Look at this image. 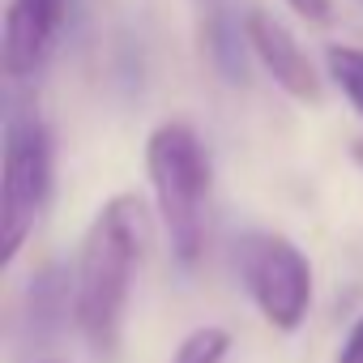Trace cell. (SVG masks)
I'll return each mask as SVG.
<instances>
[{
	"mask_svg": "<svg viewBox=\"0 0 363 363\" xmlns=\"http://www.w3.org/2000/svg\"><path fill=\"white\" fill-rule=\"evenodd\" d=\"M286 9L299 18V22H312V26H325L333 18V0H286Z\"/></svg>",
	"mask_w": 363,
	"mask_h": 363,
	"instance_id": "11",
	"label": "cell"
},
{
	"mask_svg": "<svg viewBox=\"0 0 363 363\" xmlns=\"http://www.w3.org/2000/svg\"><path fill=\"white\" fill-rule=\"evenodd\" d=\"M240 278H244L257 312L274 329L291 333V329H299L308 320L312 265L286 235H274V231L244 235V244H240Z\"/></svg>",
	"mask_w": 363,
	"mask_h": 363,
	"instance_id": "4",
	"label": "cell"
},
{
	"mask_svg": "<svg viewBox=\"0 0 363 363\" xmlns=\"http://www.w3.org/2000/svg\"><path fill=\"white\" fill-rule=\"evenodd\" d=\"M56 189V141L35 107H13L0 145V257L18 261Z\"/></svg>",
	"mask_w": 363,
	"mask_h": 363,
	"instance_id": "3",
	"label": "cell"
},
{
	"mask_svg": "<svg viewBox=\"0 0 363 363\" xmlns=\"http://www.w3.org/2000/svg\"><path fill=\"white\" fill-rule=\"evenodd\" d=\"M206 5H210V9H218V0H206Z\"/></svg>",
	"mask_w": 363,
	"mask_h": 363,
	"instance_id": "13",
	"label": "cell"
},
{
	"mask_svg": "<svg viewBox=\"0 0 363 363\" xmlns=\"http://www.w3.org/2000/svg\"><path fill=\"white\" fill-rule=\"evenodd\" d=\"M244 30H248V48L252 60L299 103H320V73L312 65V56L299 48V39L265 9H248L244 13Z\"/></svg>",
	"mask_w": 363,
	"mask_h": 363,
	"instance_id": "6",
	"label": "cell"
},
{
	"mask_svg": "<svg viewBox=\"0 0 363 363\" xmlns=\"http://www.w3.org/2000/svg\"><path fill=\"white\" fill-rule=\"evenodd\" d=\"M227 354H231V333L218 325H201L175 346L171 363H227Z\"/></svg>",
	"mask_w": 363,
	"mask_h": 363,
	"instance_id": "10",
	"label": "cell"
},
{
	"mask_svg": "<svg viewBox=\"0 0 363 363\" xmlns=\"http://www.w3.org/2000/svg\"><path fill=\"white\" fill-rule=\"evenodd\" d=\"M201 43H206L210 65H214L227 82L240 86V82L248 77V56H252V48H248V30H244V22L231 18L223 5H218V9H206Z\"/></svg>",
	"mask_w": 363,
	"mask_h": 363,
	"instance_id": "8",
	"label": "cell"
},
{
	"mask_svg": "<svg viewBox=\"0 0 363 363\" xmlns=\"http://www.w3.org/2000/svg\"><path fill=\"white\" fill-rule=\"evenodd\" d=\"M325 69H329V82L342 90V99L363 116V48L329 43L325 48Z\"/></svg>",
	"mask_w": 363,
	"mask_h": 363,
	"instance_id": "9",
	"label": "cell"
},
{
	"mask_svg": "<svg viewBox=\"0 0 363 363\" xmlns=\"http://www.w3.org/2000/svg\"><path fill=\"white\" fill-rule=\"evenodd\" d=\"M73 312V274L60 269L56 261L43 265L39 274H30V286H26V312H22V325H26V337L30 342H52L65 325V316Z\"/></svg>",
	"mask_w": 363,
	"mask_h": 363,
	"instance_id": "7",
	"label": "cell"
},
{
	"mask_svg": "<svg viewBox=\"0 0 363 363\" xmlns=\"http://www.w3.org/2000/svg\"><path fill=\"white\" fill-rule=\"evenodd\" d=\"M337 363H363V316L350 325V333H346V342H342Z\"/></svg>",
	"mask_w": 363,
	"mask_h": 363,
	"instance_id": "12",
	"label": "cell"
},
{
	"mask_svg": "<svg viewBox=\"0 0 363 363\" xmlns=\"http://www.w3.org/2000/svg\"><path fill=\"white\" fill-rule=\"evenodd\" d=\"M145 175L154 189V210L162 218L171 257L193 269L210 235V154L189 120H167L145 137Z\"/></svg>",
	"mask_w": 363,
	"mask_h": 363,
	"instance_id": "2",
	"label": "cell"
},
{
	"mask_svg": "<svg viewBox=\"0 0 363 363\" xmlns=\"http://www.w3.org/2000/svg\"><path fill=\"white\" fill-rule=\"evenodd\" d=\"M150 244V210L133 193H116L90 218L73 265V320L99 363H116L124 350V320L133 278Z\"/></svg>",
	"mask_w": 363,
	"mask_h": 363,
	"instance_id": "1",
	"label": "cell"
},
{
	"mask_svg": "<svg viewBox=\"0 0 363 363\" xmlns=\"http://www.w3.org/2000/svg\"><path fill=\"white\" fill-rule=\"evenodd\" d=\"M65 26H69V0H9L5 30H0L5 77H13V82L35 77L52 60Z\"/></svg>",
	"mask_w": 363,
	"mask_h": 363,
	"instance_id": "5",
	"label": "cell"
}]
</instances>
